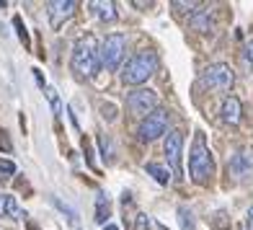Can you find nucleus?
I'll use <instances>...</instances> for the list:
<instances>
[{
    "instance_id": "5701e85b",
    "label": "nucleus",
    "mask_w": 253,
    "mask_h": 230,
    "mask_svg": "<svg viewBox=\"0 0 253 230\" xmlns=\"http://www.w3.org/2000/svg\"><path fill=\"white\" fill-rule=\"evenodd\" d=\"M47 98H49V103H52V111H54V114H62V103H60V96H57L54 88H47Z\"/></svg>"
},
{
    "instance_id": "bb28decb",
    "label": "nucleus",
    "mask_w": 253,
    "mask_h": 230,
    "mask_svg": "<svg viewBox=\"0 0 253 230\" xmlns=\"http://www.w3.org/2000/svg\"><path fill=\"white\" fill-rule=\"evenodd\" d=\"M103 117H106V119H114V106H103Z\"/></svg>"
},
{
    "instance_id": "1a4fd4ad",
    "label": "nucleus",
    "mask_w": 253,
    "mask_h": 230,
    "mask_svg": "<svg viewBox=\"0 0 253 230\" xmlns=\"http://www.w3.org/2000/svg\"><path fill=\"white\" fill-rule=\"evenodd\" d=\"M75 8H78L75 0H54V3H47V13H49L52 29H60L62 21L75 13Z\"/></svg>"
},
{
    "instance_id": "0eeeda50",
    "label": "nucleus",
    "mask_w": 253,
    "mask_h": 230,
    "mask_svg": "<svg viewBox=\"0 0 253 230\" xmlns=\"http://www.w3.org/2000/svg\"><path fill=\"white\" fill-rule=\"evenodd\" d=\"M126 106L134 114H140V117H150L158 106V96H155V91H147V88L132 91L129 98H126Z\"/></svg>"
},
{
    "instance_id": "f3484780",
    "label": "nucleus",
    "mask_w": 253,
    "mask_h": 230,
    "mask_svg": "<svg viewBox=\"0 0 253 230\" xmlns=\"http://www.w3.org/2000/svg\"><path fill=\"white\" fill-rule=\"evenodd\" d=\"M98 147H101L103 160H106V163H111V160H114V147H111V140H109L106 135H98Z\"/></svg>"
},
{
    "instance_id": "c756f323",
    "label": "nucleus",
    "mask_w": 253,
    "mask_h": 230,
    "mask_svg": "<svg viewBox=\"0 0 253 230\" xmlns=\"http://www.w3.org/2000/svg\"><path fill=\"white\" fill-rule=\"evenodd\" d=\"M106 230H119L117 225H106Z\"/></svg>"
},
{
    "instance_id": "39448f33",
    "label": "nucleus",
    "mask_w": 253,
    "mask_h": 230,
    "mask_svg": "<svg viewBox=\"0 0 253 230\" xmlns=\"http://www.w3.org/2000/svg\"><path fill=\"white\" fill-rule=\"evenodd\" d=\"M124 49H126V39L122 37V34L106 37V42L101 44V65L106 67V70H117V65L124 57Z\"/></svg>"
},
{
    "instance_id": "b1692460",
    "label": "nucleus",
    "mask_w": 253,
    "mask_h": 230,
    "mask_svg": "<svg viewBox=\"0 0 253 230\" xmlns=\"http://www.w3.org/2000/svg\"><path fill=\"white\" fill-rule=\"evenodd\" d=\"M173 8L176 10H199V3H183V0H173Z\"/></svg>"
},
{
    "instance_id": "a211bd4d",
    "label": "nucleus",
    "mask_w": 253,
    "mask_h": 230,
    "mask_svg": "<svg viewBox=\"0 0 253 230\" xmlns=\"http://www.w3.org/2000/svg\"><path fill=\"white\" fill-rule=\"evenodd\" d=\"M5 215L8 217H13V220H18V217H24L26 212H21V207H18V202H16V197H5Z\"/></svg>"
},
{
    "instance_id": "9d476101",
    "label": "nucleus",
    "mask_w": 253,
    "mask_h": 230,
    "mask_svg": "<svg viewBox=\"0 0 253 230\" xmlns=\"http://www.w3.org/2000/svg\"><path fill=\"white\" fill-rule=\"evenodd\" d=\"M227 168H230V174H233L238 181L248 179V176L253 174V150H240V153H235L233 158H230Z\"/></svg>"
},
{
    "instance_id": "6e6552de",
    "label": "nucleus",
    "mask_w": 253,
    "mask_h": 230,
    "mask_svg": "<svg viewBox=\"0 0 253 230\" xmlns=\"http://www.w3.org/2000/svg\"><path fill=\"white\" fill-rule=\"evenodd\" d=\"M181 147H183V135L181 132H170L166 140V158L170 163V171L176 174V179H181Z\"/></svg>"
},
{
    "instance_id": "4be33fe9",
    "label": "nucleus",
    "mask_w": 253,
    "mask_h": 230,
    "mask_svg": "<svg viewBox=\"0 0 253 230\" xmlns=\"http://www.w3.org/2000/svg\"><path fill=\"white\" fill-rule=\"evenodd\" d=\"M52 202L57 204V207H60V210L67 215V217H70V223H78V212L73 210V207L70 204H65V202H60V199H57V197H52Z\"/></svg>"
},
{
    "instance_id": "2eb2a0df",
    "label": "nucleus",
    "mask_w": 253,
    "mask_h": 230,
    "mask_svg": "<svg viewBox=\"0 0 253 230\" xmlns=\"http://www.w3.org/2000/svg\"><path fill=\"white\" fill-rule=\"evenodd\" d=\"M240 65L246 67V73L253 70V42H246V47L240 49Z\"/></svg>"
},
{
    "instance_id": "ddd939ff",
    "label": "nucleus",
    "mask_w": 253,
    "mask_h": 230,
    "mask_svg": "<svg viewBox=\"0 0 253 230\" xmlns=\"http://www.w3.org/2000/svg\"><path fill=\"white\" fill-rule=\"evenodd\" d=\"M109 215H111L109 197H106V194H98V197H96V220H98V223H106Z\"/></svg>"
},
{
    "instance_id": "20e7f679",
    "label": "nucleus",
    "mask_w": 253,
    "mask_h": 230,
    "mask_svg": "<svg viewBox=\"0 0 253 230\" xmlns=\"http://www.w3.org/2000/svg\"><path fill=\"white\" fill-rule=\"evenodd\" d=\"M202 83L210 88V91H230V88H233V83H235V75H233V70H230V65L217 62V65H210L204 70Z\"/></svg>"
},
{
    "instance_id": "9b49d317",
    "label": "nucleus",
    "mask_w": 253,
    "mask_h": 230,
    "mask_svg": "<svg viewBox=\"0 0 253 230\" xmlns=\"http://www.w3.org/2000/svg\"><path fill=\"white\" fill-rule=\"evenodd\" d=\"M220 117L225 124H230V127H235V124H240V117H243V106H240V98L235 96H227L222 101V111Z\"/></svg>"
},
{
    "instance_id": "393cba45",
    "label": "nucleus",
    "mask_w": 253,
    "mask_h": 230,
    "mask_svg": "<svg viewBox=\"0 0 253 230\" xmlns=\"http://www.w3.org/2000/svg\"><path fill=\"white\" fill-rule=\"evenodd\" d=\"M137 230H150V220H147V215H137Z\"/></svg>"
},
{
    "instance_id": "a878e982",
    "label": "nucleus",
    "mask_w": 253,
    "mask_h": 230,
    "mask_svg": "<svg viewBox=\"0 0 253 230\" xmlns=\"http://www.w3.org/2000/svg\"><path fill=\"white\" fill-rule=\"evenodd\" d=\"M0 147H5V150H10V140L5 135H0Z\"/></svg>"
},
{
    "instance_id": "7ed1b4c3",
    "label": "nucleus",
    "mask_w": 253,
    "mask_h": 230,
    "mask_svg": "<svg viewBox=\"0 0 253 230\" xmlns=\"http://www.w3.org/2000/svg\"><path fill=\"white\" fill-rule=\"evenodd\" d=\"M155 70H158V57H155V52L142 49V52H137L132 60L126 62L122 78H124L126 86H140V83H145V80L150 78Z\"/></svg>"
},
{
    "instance_id": "f03ea898",
    "label": "nucleus",
    "mask_w": 253,
    "mask_h": 230,
    "mask_svg": "<svg viewBox=\"0 0 253 230\" xmlns=\"http://www.w3.org/2000/svg\"><path fill=\"white\" fill-rule=\"evenodd\" d=\"M214 171L212 163V155H210V147H207L204 135L197 132L194 135V145H191V153H189V174L197 184H207Z\"/></svg>"
},
{
    "instance_id": "f8f14e48",
    "label": "nucleus",
    "mask_w": 253,
    "mask_h": 230,
    "mask_svg": "<svg viewBox=\"0 0 253 230\" xmlns=\"http://www.w3.org/2000/svg\"><path fill=\"white\" fill-rule=\"evenodd\" d=\"M189 24H191V29H197V31H210L212 29V13L207 8H199V10L191 13Z\"/></svg>"
},
{
    "instance_id": "6ab92c4d",
    "label": "nucleus",
    "mask_w": 253,
    "mask_h": 230,
    "mask_svg": "<svg viewBox=\"0 0 253 230\" xmlns=\"http://www.w3.org/2000/svg\"><path fill=\"white\" fill-rule=\"evenodd\" d=\"M16 174V166H13V160H5V158H0V184H5L10 181V176Z\"/></svg>"
},
{
    "instance_id": "412c9836",
    "label": "nucleus",
    "mask_w": 253,
    "mask_h": 230,
    "mask_svg": "<svg viewBox=\"0 0 253 230\" xmlns=\"http://www.w3.org/2000/svg\"><path fill=\"white\" fill-rule=\"evenodd\" d=\"M13 26H16V31H18V39L24 42V47L29 49V31H26V26H24V21H21V16L13 18Z\"/></svg>"
},
{
    "instance_id": "dca6fc26",
    "label": "nucleus",
    "mask_w": 253,
    "mask_h": 230,
    "mask_svg": "<svg viewBox=\"0 0 253 230\" xmlns=\"http://www.w3.org/2000/svg\"><path fill=\"white\" fill-rule=\"evenodd\" d=\"M96 13L103 18V21H114L117 18V10H114V3H93Z\"/></svg>"
},
{
    "instance_id": "423d86ee",
    "label": "nucleus",
    "mask_w": 253,
    "mask_h": 230,
    "mask_svg": "<svg viewBox=\"0 0 253 230\" xmlns=\"http://www.w3.org/2000/svg\"><path fill=\"white\" fill-rule=\"evenodd\" d=\"M168 130V111L166 109H155L150 117H145L142 124H140V140L145 142H153L158 140L160 135Z\"/></svg>"
},
{
    "instance_id": "c85d7f7f",
    "label": "nucleus",
    "mask_w": 253,
    "mask_h": 230,
    "mask_svg": "<svg viewBox=\"0 0 253 230\" xmlns=\"http://www.w3.org/2000/svg\"><path fill=\"white\" fill-rule=\"evenodd\" d=\"M3 215H5V197L0 194V217H3Z\"/></svg>"
},
{
    "instance_id": "aec40b11",
    "label": "nucleus",
    "mask_w": 253,
    "mask_h": 230,
    "mask_svg": "<svg viewBox=\"0 0 253 230\" xmlns=\"http://www.w3.org/2000/svg\"><path fill=\"white\" fill-rule=\"evenodd\" d=\"M178 223H181L183 230H194V217H191V212L186 210V207H181V210H178Z\"/></svg>"
},
{
    "instance_id": "cd10ccee",
    "label": "nucleus",
    "mask_w": 253,
    "mask_h": 230,
    "mask_svg": "<svg viewBox=\"0 0 253 230\" xmlns=\"http://www.w3.org/2000/svg\"><path fill=\"white\" fill-rule=\"evenodd\" d=\"M246 223H248V230H253V207L248 210V217H246Z\"/></svg>"
},
{
    "instance_id": "4468645a",
    "label": "nucleus",
    "mask_w": 253,
    "mask_h": 230,
    "mask_svg": "<svg viewBox=\"0 0 253 230\" xmlns=\"http://www.w3.org/2000/svg\"><path fill=\"white\" fill-rule=\"evenodd\" d=\"M145 171H147V174H150L158 184H168V179H170L168 171H166L163 166H158V163H147V166H145Z\"/></svg>"
},
{
    "instance_id": "f257e3e1",
    "label": "nucleus",
    "mask_w": 253,
    "mask_h": 230,
    "mask_svg": "<svg viewBox=\"0 0 253 230\" xmlns=\"http://www.w3.org/2000/svg\"><path fill=\"white\" fill-rule=\"evenodd\" d=\"M98 62H101V47L93 34H85L80 37L75 49H73V67L78 70V75H96L98 70Z\"/></svg>"
}]
</instances>
